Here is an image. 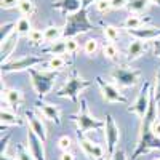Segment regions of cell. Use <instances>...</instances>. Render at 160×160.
I'll return each instance as SVG.
<instances>
[{
	"label": "cell",
	"instance_id": "obj_30",
	"mask_svg": "<svg viewBox=\"0 0 160 160\" xmlns=\"http://www.w3.org/2000/svg\"><path fill=\"white\" fill-rule=\"evenodd\" d=\"M28 38H29L31 45H35V47H40V45L47 43V42H45V35H43V32H42V31H38V29H32V31L29 32Z\"/></svg>",
	"mask_w": 160,
	"mask_h": 160
},
{
	"label": "cell",
	"instance_id": "obj_25",
	"mask_svg": "<svg viewBox=\"0 0 160 160\" xmlns=\"http://www.w3.org/2000/svg\"><path fill=\"white\" fill-rule=\"evenodd\" d=\"M149 3H151L149 0H130L127 8L130 11V15H139L149 7Z\"/></svg>",
	"mask_w": 160,
	"mask_h": 160
},
{
	"label": "cell",
	"instance_id": "obj_4",
	"mask_svg": "<svg viewBox=\"0 0 160 160\" xmlns=\"http://www.w3.org/2000/svg\"><path fill=\"white\" fill-rule=\"evenodd\" d=\"M91 82L90 80H85L83 77H80L78 72L75 69H72L68 82H66L58 91H56V96L58 98H66V99H71L74 104H78V96L80 93H83V90L90 88Z\"/></svg>",
	"mask_w": 160,
	"mask_h": 160
},
{
	"label": "cell",
	"instance_id": "obj_31",
	"mask_svg": "<svg viewBox=\"0 0 160 160\" xmlns=\"http://www.w3.org/2000/svg\"><path fill=\"white\" fill-rule=\"evenodd\" d=\"M15 152H16V158H18V160H35V158H34V155L31 154L29 148H26V146H24V144H21V142H18V144H16Z\"/></svg>",
	"mask_w": 160,
	"mask_h": 160
},
{
	"label": "cell",
	"instance_id": "obj_14",
	"mask_svg": "<svg viewBox=\"0 0 160 160\" xmlns=\"http://www.w3.org/2000/svg\"><path fill=\"white\" fill-rule=\"evenodd\" d=\"M2 101L7 106H10L13 111H18L21 108V104L24 102L22 91L16 88H2Z\"/></svg>",
	"mask_w": 160,
	"mask_h": 160
},
{
	"label": "cell",
	"instance_id": "obj_10",
	"mask_svg": "<svg viewBox=\"0 0 160 160\" xmlns=\"http://www.w3.org/2000/svg\"><path fill=\"white\" fill-rule=\"evenodd\" d=\"M95 80H96V83H98V87H99V91H101L104 101L112 102V104H114V102H117V104H128V98H127L115 85L106 82L101 75H96Z\"/></svg>",
	"mask_w": 160,
	"mask_h": 160
},
{
	"label": "cell",
	"instance_id": "obj_16",
	"mask_svg": "<svg viewBox=\"0 0 160 160\" xmlns=\"http://www.w3.org/2000/svg\"><path fill=\"white\" fill-rule=\"evenodd\" d=\"M43 144L45 142L40 139L34 131L29 130V133H28V148H29V151H31V154L34 155L35 160H47Z\"/></svg>",
	"mask_w": 160,
	"mask_h": 160
},
{
	"label": "cell",
	"instance_id": "obj_29",
	"mask_svg": "<svg viewBox=\"0 0 160 160\" xmlns=\"http://www.w3.org/2000/svg\"><path fill=\"white\" fill-rule=\"evenodd\" d=\"M102 55H104V58H108V59H111V61H117L118 59V55H120V51H118V48L115 47V43H106L104 47H102Z\"/></svg>",
	"mask_w": 160,
	"mask_h": 160
},
{
	"label": "cell",
	"instance_id": "obj_35",
	"mask_svg": "<svg viewBox=\"0 0 160 160\" xmlns=\"http://www.w3.org/2000/svg\"><path fill=\"white\" fill-rule=\"evenodd\" d=\"M66 50H68V55H75L78 51V42L75 40V37L66 38Z\"/></svg>",
	"mask_w": 160,
	"mask_h": 160
},
{
	"label": "cell",
	"instance_id": "obj_7",
	"mask_svg": "<svg viewBox=\"0 0 160 160\" xmlns=\"http://www.w3.org/2000/svg\"><path fill=\"white\" fill-rule=\"evenodd\" d=\"M45 59L42 56H21L18 59H11L2 64V74H11V72H21L29 71L31 68H35L38 64H43Z\"/></svg>",
	"mask_w": 160,
	"mask_h": 160
},
{
	"label": "cell",
	"instance_id": "obj_28",
	"mask_svg": "<svg viewBox=\"0 0 160 160\" xmlns=\"http://www.w3.org/2000/svg\"><path fill=\"white\" fill-rule=\"evenodd\" d=\"M102 34H104V37L108 38L111 43H115L117 40H118V37H120L118 28H115V26H111V24L104 26V28H102Z\"/></svg>",
	"mask_w": 160,
	"mask_h": 160
},
{
	"label": "cell",
	"instance_id": "obj_13",
	"mask_svg": "<svg viewBox=\"0 0 160 160\" xmlns=\"http://www.w3.org/2000/svg\"><path fill=\"white\" fill-rule=\"evenodd\" d=\"M24 118H26V122H28V125H29V130L34 131L35 135L45 142L47 141V128H45V125L42 122V118H40L34 111H26L24 112Z\"/></svg>",
	"mask_w": 160,
	"mask_h": 160
},
{
	"label": "cell",
	"instance_id": "obj_2",
	"mask_svg": "<svg viewBox=\"0 0 160 160\" xmlns=\"http://www.w3.org/2000/svg\"><path fill=\"white\" fill-rule=\"evenodd\" d=\"M71 118L77 125V135H87L88 131H96V130H104L106 127V120H101L95 117L90 109H88V102L85 99L80 101V109L77 114L71 115Z\"/></svg>",
	"mask_w": 160,
	"mask_h": 160
},
{
	"label": "cell",
	"instance_id": "obj_22",
	"mask_svg": "<svg viewBox=\"0 0 160 160\" xmlns=\"http://www.w3.org/2000/svg\"><path fill=\"white\" fill-rule=\"evenodd\" d=\"M45 35V42L47 43H53L56 40L64 38V28H58V26H48V28L43 31Z\"/></svg>",
	"mask_w": 160,
	"mask_h": 160
},
{
	"label": "cell",
	"instance_id": "obj_46",
	"mask_svg": "<svg viewBox=\"0 0 160 160\" xmlns=\"http://www.w3.org/2000/svg\"><path fill=\"white\" fill-rule=\"evenodd\" d=\"M0 160H18V158H13L8 154H0Z\"/></svg>",
	"mask_w": 160,
	"mask_h": 160
},
{
	"label": "cell",
	"instance_id": "obj_34",
	"mask_svg": "<svg viewBox=\"0 0 160 160\" xmlns=\"http://www.w3.org/2000/svg\"><path fill=\"white\" fill-rule=\"evenodd\" d=\"M58 148H59L62 152H69L71 148H72V139H71L68 135H62V136L58 139Z\"/></svg>",
	"mask_w": 160,
	"mask_h": 160
},
{
	"label": "cell",
	"instance_id": "obj_38",
	"mask_svg": "<svg viewBox=\"0 0 160 160\" xmlns=\"http://www.w3.org/2000/svg\"><path fill=\"white\" fill-rule=\"evenodd\" d=\"M19 2L21 0H0V7H2V10H10V8L18 7Z\"/></svg>",
	"mask_w": 160,
	"mask_h": 160
},
{
	"label": "cell",
	"instance_id": "obj_19",
	"mask_svg": "<svg viewBox=\"0 0 160 160\" xmlns=\"http://www.w3.org/2000/svg\"><path fill=\"white\" fill-rule=\"evenodd\" d=\"M19 34L15 31L13 32L5 42H2V64L8 61V58L13 55V51H15V48L18 47V42H19Z\"/></svg>",
	"mask_w": 160,
	"mask_h": 160
},
{
	"label": "cell",
	"instance_id": "obj_37",
	"mask_svg": "<svg viewBox=\"0 0 160 160\" xmlns=\"http://www.w3.org/2000/svg\"><path fill=\"white\" fill-rule=\"evenodd\" d=\"M152 96L157 102H160V64H158V69H157V74H155V90L152 93Z\"/></svg>",
	"mask_w": 160,
	"mask_h": 160
},
{
	"label": "cell",
	"instance_id": "obj_6",
	"mask_svg": "<svg viewBox=\"0 0 160 160\" xmlns=\"http://www.w3.org/2000/svg\"><path fill=\"white\" fill-rule=\"evenodd\" d=\"M152 82L151 80H146V82L141 85V90H139V95L138 98L135 99V102H133L130 108H128V112L135 114L139 120L146 115V112H148L149 109V104L152 101Z\"/></svg>",
	"mask_w": 160,
	"mask_h": 160
},
{
	"label": "cell",
	"instance_id": "obj_21",
	"mask_svg": "<svg viewBox=\"0 0 160 160\" xmlns=\"http://www.w3.org/2000/svg\"><path fill=\"white\" fill-rule=\"evenodd\" d=\"M42 53H45V55H51V56H62L68 53V50H66V38L64 40H56V42L50 43L47 48L42 50Z\"/></svg>",
	"mask_w": 160,
	"mask_h": 160
},
{
	"label": "cell",
	"instance_id": "obj_32",
	"mask_svg": "<svg viewBox=\"0 0 160 160\" xmlns=\"http://www.w3.org/2000/svg\"><path fill=\"white\" fill-rule=\"evenodd\" d=\"M16 31V22H5L0 26V42H5V40Z\"/></svg>",
	"mask_w": 160,
	"mask_h": 160
},
{
	"label": "cell",
	"instance_id": "obj_20",
	"mask_svg": "<svg viewBox=\"0 0 160 160\" xmlns=\"http://www.w3.org/2000/svg\"><path fill=\"white\" fill-rule=\"evenodd\" d=\"M0 120H2V130L8 125H13V127L15 125L22 127L24 125V120L18 114H15L13 111H8V109H3V108H2V112H0Z\"/></svg>",
	"mask_w": 160,
	"mask_h": 160
},
{
	"label": "cell",
	"instance_id": "obj_23",
	"mask_svg": "<svg viewBox=\"0 0 160 160\" xmlns=\"http://www.w3.org/2000/svg\"><path fill=\"white\" fill-rule=\"evenodd\" d=\"M151 19L149 18H142L139 15H130L127 16V19L123 21V28L128 31V29H138V28H142V26H146Z\"/></svg>",
	"mask_w": 160,
	"mask_h": 160
},
{
	"label": "cell",
	"instance_id": "obj_27",
	"mask_svg": "<svg viewBox=\"0 0 160 160\" xmlns=\"http://www.w3.org/2000/svg\"><path fill=\"white\" fill-rule=\"evenodd\" d=\"M31 31H32V24H31V19L29 18L22 16V18H19L16 21V32L19 35H29Z\"/></svg>",
	"mask_w": 160,
	"mask_h": 160
},
{
	"label": "cell",
	"instance_id": "obj_42",
	"mask_svg": "<svg viewBox=\"0 0 160 160\" xmlns=\"http://www.w3.org/2000/svg\"><path fill=\"white\" fill-rule=\"evenodd\" d=\"M152 131H154V135L157 138H160V118L158 117L154 120V123H152Z\"/></svg>",
	"mask_w": 160,
	"mask_h": 160
},
{
	"label": "cell",
	"instance_id": "obj_8",
	"mask_svg": "<svg viewBox=\"0 0 160 160\" xmlns=\"http://www.w3.org/2000/svg\"><path fill=\"white\" fill-rule=\"evenodd\" d=\"M141 71L133 68H115L112 71V78L118 87L133 88L141 82Z\"/></svg>",
	"mask_w": 160,
	"mask_h": 160
},
{
	"label": "cell",
	"instance_id": "obj_17",
	"mask_svg": "<svg viewBox=\"0 0 160 160\" xmlns=\"http://www.w3.org/2000/svg\"><path fill=\"white\" fill-rule=\"evenodd\" d=\"M148 43H151V42L139 40V38H133L130 42V45H128V48H127V61L131 62V61L139 59L146 53V50H148Z\"/></svg>",
	"mask_w": 160,
	"mask_h": 160
},
{
	"label": "cell",
	"instance_id": "obj_41",
	"mask_svg": "<svg viewBox=\"0 0 160 160\" xmlns=\"http://www.w3.org/2000/svg\"><path fill=\"white\" fill-rule=\"evenodd\" d=\"M152 50H154V55L157 56V58H160V38H157V40H152Z\"/></svg>",
	"mask_w": 160,
	"mask_h": 160
},
{
	"label": "cell",
	"instance_id": "obj_15",
	"mask_svg": "<svg viewBox=\"0 0 160 160\" xmlns=\"http://www.w3.org/2000/svg\"><path fill=\"white\" fill-rule=\"evenodd\" d=\"M133 38L146 40V42H152V40L160 38V28H152V26H142L138 29H128L127 31Z\"/></svg>",
	"mask_w": 160,
	"mask_h": 160
},
{
	"label": "cell",
	"instance_id": "obj_12",
	"mask_svg": "<svg viewBox=\"0 0 160 160\" xmlns=\"http://www.w3.org/2000/svg\"><path fill=\"white\" fill-rule=\"evenodd\" d=\"M35 106H37V111L45 118H48L50 122H55V125H61V111L56 104L47 102L43 99H37Z\"/></svg>",
	"mask_w": 160,
	"mask_h": 160
},
{
	"label": "cell",
	"instance_id": "obj_18",
	"mask_svg": "<svg viewBox=\"0 0 160 160\" xmlns=\"http://www.w3.org/2000/svg\"><path fill=\"white\" fill-rule=\"evenodd\" d=\"M82 0H58L56 3H53V8L55 10H59L62 15H72V13L78 11L82 8Z\"/></svg>",
	"mask_w": 160,
	"mask_h": 160
},
{
	"label": "cell",
	"instance_id": "obj_24",
	"mask_svg": "<svg viewBox=\"0 0 160 160\" xmlns=\"http://www.w3.org/2000/svg\"><path fill=\"white\" fill-rule=\"evenodd\" d=\"M69 64V61L66 59L64 56H51L48 61H47V66H48V71H55V72H59L62 71L66 66Z\"/></svg>",
	"mask_w": 160,
	"mask_h": 160
},
{
	"label": "cell",
	"instance_id": "obj_44",
	"mask_svg": "<svg viewBox=\"0 0 160 160\" xmlns=\"http://www.w3.org/2000/svg\"><path fill=\"white\" fill-rule=\"evenodd\" d=\"M61 160H75V155L72 152H62Z\"/></svg>",
	"mask_w": 160,
	"mask_h": 160
},
{
	"label": "cell",
	"instance_id": "obj_26",
	"mask_svg": "<svg viewBox=\"0 0 160 160\" xmlns=\"http://www.w3.org/2000/svg\"><path fill=\"white\" fill-rule=\"evenodd\" d=\"M18 10H19V13L22 16L31 18L35 13V3L32 2V0H21V2L18 3Z\"/></svg>",
	"mask_w": 160,
	"mask_h": 160
},
{
	"label": "cell",
	"instance_id": "obj_40",
	"mask_svg": "<svg viewBox=\"0 0 160 160\" xmlns=\"http://www.w3.org/2000/svg\"><path fill=\"white\" fill-rule=\"evenodd\" d=\"M111 160H128V158H127V154L123 149H117L114 152V155L111 157Z\"/></svg>",
	"mask_w": 160,
	"mask_h": 160
},
{
	"label": "cell",
	"instance_id": "obj_1",
	"mask_svg": "<svg viewBox=\"0 0 160 160\" xmlns=\"http://www.w3.org/2000/svg\"><path fill=\"white\" fill-rule=\"evenodd\" d=\"M157 117H158V102L152 96L148 112L141 118L138 142H136L135 152L131 154V160H138L139 157L149 154L151 151H160V138H157L152 131V123Z\"/></svg>",
	"mask_w": 160,
	"mask_h": 160
},
{
	"label": "cell",
	"instance_id": "obj_45",
	"mask_svg": "<svg viewBox=\"0 0 160 160\" xmlns=\"http://www.w3.org/2000/svg\"><path fill=\"white\" fill-rule=\"evenodd\" d=\"M96 0H82V5H83V8H88L91 3H95Z\"/></svg>",
	"mask_w": 160,
	"mask_h": 160
},
{
	"label": "cell",
	"instance_id": "obj_9",
	"mask_svg": "<svg viewBox=\"0 0 160 160\" xmlns=\"http://www.w3.org/2000/svg\"><path fill=\"white\" fill-rule=\"evenodd\" d=\"M104 136H106V152L109 157L114 155V152L118 149L120 141V128L115 123V118L108 114L106 115V127H104Z\"/></svg>",
	"mask_w": 160,
	"mask_h": 160
},
{
	"label": "cell",
	"instance_id": "obj_3",
	"mask_svg": "<svg viewBox=\"0 0 160 160\" xmlns=\"http://www.w3.org/2000/svg\"><path fill=\"white\" fill-rule=\"evenodd\" d=\"M91 21L88 19V11L87 8H80L78 11L72 13V15L66 16V24H64V38H71L80 34H87L93 31Z\"/></svg>",
	"mask_w": 160,
	"mask_h": 160
},
{
	"label": "cell",
	"instance_id": "obj_47",
	"mask_svg": "<svg viewBox=\"0 0 160 160\" xmlns=\"http://www.w3.org/2000/svg\"><path fill=\"white\" fill-rule=\"evenodd\" d=\"M149 2H151L152 5H157V7H160V0H149Z\"/></svg>",
	"mask_w": 160,
	"mask_h": 160
},
{
	"label": "cell",
	"instance_id": "obj_36",
	"mask_svg": "<svg viewBox=\"0 0 160 160\" xmlns=\"http://www.w3.org/2000/svg\"><path fill=\"white\" fill-rule=\"evenodd\" d=\"M95 7L99 13H109L112 10V5H111V0H96L95 2Z\"/></svg>",
	"mask_w": 160,
	"mask_h": 160
},
{
	"label": "cell",
	"instance_id": "obj_11",
	"mask_svg": "<svg viewBox=\"0 0 160 160\" xmlns=\"http://www.w3.org/2000/svg\"><path fill=\"white\" fill-rule=\"evenodd\" d=\"M77 139H78V146L82 149V152L85 154V157H88L90 160H104V155L108 152L104 151L101 144L93 142L85 135H77Z\"/></svg>",
	"mask_w": 160,
	"mask_h": 160
},
{
	"label": "cell",
	"instance_id": "obj_33",
	"mask_svg": "<svg viewBox=\"0 0 160 160\" xmlns=\"http://www.w3.org/2000/svg\"><path fill=\"white\" fill-rule=\"evenodd\" d=\"M98 50H99V43L96 38H88L83 45V53L87 56H95Z\"/></svg>",
	"mask_w": 160,
	"mask_h": 160
},
{
	"label": "cell",
	"instance_id": "obj_5",
	"mask_svg": "<svg viewBox=\"0 0 160 160\" xmlns=\"http://www.w3.org/2000/svg\"><path fill=\"white\" fill-rule=\"evenodd\" d=\"M31 80H32V87L38 99H43L48 93L51 91L53 85H55L56 78H58V72L55 71H38L35 68H31L29 71Z\"/></svg>",
	"mask_w": 160,
	"mask_h": 160
},
{
	"label": "cell",
	"instance_id": "obj_48",
	"mask_svg": "<svg viewBox=\"0 0 160 160\" xmlns=\"http://www.w3.org/2000/svg\"><path fill=\"white\" fill-rule=\"evenodd\" d=\"M154 160H160V158H154Z\"/></svg>",
	"mask_w": 160,
	"mask_h": 160
},
{
	"label": "cell",
	"instance_id": "obj_43",
	"mask_svg": "<svg viewBox=\"0 0 160 160\" xmlns=\"http://www.w3.org/2000/svg\"><path fill=\"white\" fill-rule=\"evenodd\" d=\"M8 141H10V135L2 138V151H0V154H7V144H8Z\"/></svg>",
	"mask_w": 160,
	"mask_h": 160
},
{
	"label": "cell",
	"instance_id": "obj_39",
	"mask_svg": "<svg viewBox=\"0 0 160 160\" xmlns=\"http://www.w3.org/2000/svg\"><path fill=\"white\" fill-rule=\"evenodd\" d=\"M128 2L130 0H111V5H112V10H122L128 7Z\"/></svg>",
	"mask_w": 160,
	"mask_h": 160
}]
</instances>
